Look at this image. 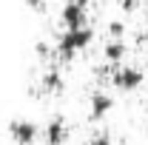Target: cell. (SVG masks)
<instances>
[{
    "label": "cell",
    "instance_id": "cell-1",
    "mask_svg": "<svg viewBox=\"0 0 148 145\" xmlns=\"http://www.w3.org/2000/svg\"><path fill=\"white\" fill-rule=\"evenodd\" d=\"M94 40V31L88 26H80V29H66L60 40H57V54L63 60H74V54H80L83 49H88Z\"/></svg>",
    "mask_w": 148,
    "mask_h": 145
},
{
    "label": "cell",
    "instance_id": "cell-10",
    "mask_svg": "<svg viewBox=\"0 0 148 145\" xmlns=\"http://www.w3.org/2000/svg\"><path fill=\"white\" fill-rule=\"evenodd\" d=\"M88 145H111V137L106 134V131H97L91 140H88Z\"/></svg>",
    "mask_w": 148,
    "mask_h": 145
},
{
    "label": "cell",
    "instance_id": "cell-7",
    "mask_svg": "<svg viewBox=\"0 0 148 145\" xmlns=\"http://www.w3.org/2000/svg\"><path fill=\"white\" fill-rule=\"evenodd\" d=\"M43 137H46V145H63L66 142V125H63V120H51L46 131H43Z\"/></svg>",
    "mask_w": 148,
    "mask_h": 145
},
{
    "label": "cell",
    "instance_id": "cell-9",
    "mask_svg": "<svg viewBox=\"0 0 148 145\" xmlns=\"http://www.w3.org/2000/svg\"><path fill=\"white\" fill-rule=\"evenodd\" d=\"M108 34L117 37V40H123V34H125V26L120 23V20H114V23H108Z\"/></svg>",
    "mask_w": 148,
    "mask_h": 145
},
{
    "label": "cell",
    "instance_id": "cell-11",
    "mask_svg": "<svg viewBox=\"0 0 148 145\" xmlns=\"http://www.w3.org/2000/svg\"><path fill=\"white\" fill-rule=\"evenodd\" d=\"M26 3H29V6H32V9H37V12H40V9H43V0H26Z\"/></svg>",
    "mask_w": 148,
    "mask_h": 145
},
{
    "label": "cell",
    "instance_id": "cell-5",
    "mask_svg": "<svg viewBox=\"0 0 148 145\" xmlns=\"http://www.w3.org/2000/svg\"><path fill=\"white\" fill-rule=\"evenodd\" d=\"M114 108V100H111L108 94H103V91H97L91 97V111H88V117H91V122H100L108 111Z\"/></svg>",
    "mask_w": 148,
    "mask_h": 145
},
{
    "label": "cell",
    "instance_id": "cell-8",
    "mask_svg": "<svg viewBox=\"0 0 148 145\" xmlns=\"http://www.w3.org/2000/svg\"><path fill=\"white\" fill-rule=\"evenodd\" d=\"M43 91H51V94H57V91H60V77H57L54 71L43 77Z\"/></svg>",
    "mask_w": 148,
    "mask_h": 145
},
{
    "label": "cell",
    "instance_id": "cell-6",
    "mask_svg": "<svg viewBox=\"0 0 148 145\" xmlns=\"http://www.w3.org/2000/svg\"><path fill=\"white\" fill-rule=\"evenodd\" d=\"M103 57H106L108 66H120L125 60V43L117 40V37H111L108 43H106V49H103Z\"/></svg>",
    "mask_w": 148,
    "mask_h": 145
},
{
    "label": "cell",
    "instance_id": "cell-4",
    "mask_svg": "<svg viewBox=\"0 0 148 145\" xmlns=\"http://www.w3.org/2000/svg\"><path fill=\"white\" fill-rule=\"evenodd\" d=\"M9 137H12V142H14V145H34L37 125H34V122H29V120H14V122L9 125Z\"/></svg>",
    "mask_w": 148,
    "mask_h": 145
},
{
    "label": "cell",
    "instance_id": "cell-12",
    "mask_svg": "<svg viewBox=\"0 0 148 145\" xmlns=\"http://www.w3.org/2000/svg\"><path fill=\"white\" fill-rule=\"evenodd\" d=\"M37 54H49V46L46 43H37Z\"/></svg>",
    "mask_w": 148,
    "mask_h": 145
},
{
    "label": "cell",
    "instance_id": "cell-2",
    "mask_svg": "<svg viewBox=\"0 0 148 145\" xmlns=\"http://www.w3.org/2000/svg\"><path fill=\"white\" fill-rule=\"evenodd\" d=\"M145 83V74L140 68H131V66H114V74H111V85L117 91H137Z\"/></svg>",
    "mask_w": 148,
    "mask_h": 145
},
{
    "label": "cell",
    "instance_id": "cell-3",
    "mask_svg": "<svg viewBox=\"0 0 148 145\" xmlns=\"http://www.w3.org/2000/svg\"><path fill=\"white\" fill-rule=\"evenodd\" d=\"M86 3H88V0H69V3L63 6L60 20H63L66 29H80V26H86Z\"/></svg>",
    "mask_w": 148,
    "mask_h": 145
}]
</instances>
